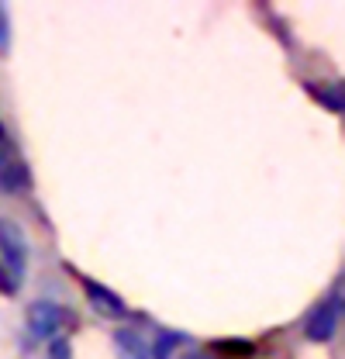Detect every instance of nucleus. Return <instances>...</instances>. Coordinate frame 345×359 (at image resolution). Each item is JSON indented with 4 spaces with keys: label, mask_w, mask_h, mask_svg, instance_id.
I'll use <instances>...</instances> for the list:
<instances>
[{
    "label": "nucleus",
    "mask_w": 345,
    "mask_h": 359,
    "mask_svg": "<svg viewBox=\"0 0 345 359\" xmlns=\"http://www.w3.org/2000/svg\"><path fill=\"white\" fill-rule=\"evenodd\" d=\"M0 266L14 276V283H25V273H28V235L14 218H0Z\"/></svg>",
    "instance_id": "obj_1"
},
{
    "label": "nucleus",
    "mask_w": 345,
    "mask_h": 359,
    "mask_svg": "<svg viewBox=\"0 0 345 359\" xmlns=\"http://www.w3.org/2000/svg\"><path fill=\"white\" fill-rule=\"evenodd\" d=\"M339 321H342V283L321 304H314L307 311V318H304V335L311 342H328L339 332Z\"/></svg>",
    "instance_id": "obj_2"
},
{
    "label": "nucleus",
    "mask_w": 345,
    "mask_h": 359,
    "mask_svg": "<svg viewBox=\"0 0 345 359\" xmlns=\"http://www.w3.org/2000/svg\"><path fill=\"white\" fill-rule=\"evenodd\" d=\"M66 321H73V311H69V308H62V304H55V301H32V304H28V311H25L28 335H35V339H48V342L62 332V325H66Z\"/></svg>",
    "instance_id": "obj_3"
},
{
    "label": "nucleus",
    "mask_w": 345,
    "mask_h": 359,
    "mask_svg": "<svg viewBox=\"0 0 345 359\" xmlns=\"http://www.w3.org/2000/svg\"><path fill=\"white\" fill-rule=\"evenodd\" d=\"M83 290H86V301H90L100 314H107V318H125V314H128V304H125L111 287H104L100 280H90V276H86Z\"/></svg>",
    "instance_id": "obj_4"
},
{
    "label": "nucleus",
    "mask_w": 345,
    "mask_h": 359,
    "mask_svg": "<svg viewBox=\"0 0 345 359\" xmlns=\"http://www.w3.org/2000/svg\"><path fill=\"white\" fill-rule=\"evenodd\" d=\"M32 187V170H28V163H21V159H7V163H0V194H25Z\"/></svg>",
    "instance_id": "obj_5"
},
{
    "label": "nucleus",
    "mask_w": 345,
    "mask_h": 359,
    "mask_svg": "<svg viewBox=\"0 0 345 359\" xmlns=\"http://www.w3.org/2000/svg\"><path fill=\"white\" fill-rule=\"evenodd\" d=\"M114 349L121 359H149V342L135 328H118L114 332Z\"/></svg>",
    "instance_id": "obj_6"
},
{
    "label": "nucleus",
    "mask_w": 345,
    "mask_h": 359,
    "mask_svg": "<svg viewBox=\"0 0 345 359\" xmlns=\"http://www.w3.org/2000/svg\"><path fill=\"white\" fill-rule=\"evenodd\" d=\"M307 93H311L321 107H328V111H335V114H342L345 111L342 83H307Z\"/></svg>",
    "instance_id": "obj_7"
},
{
    "label": "nucleus",
    "mask_w": 345,
    "mask_h": 359,
    "mask_svg": "<svg viewBox=\"0 0 345 359\" xmlns=\"http://www.w3.org/2000/svg\"><path fill=\"white\" fill-rule=\"evenodd\" d=\"M211 349L224 359H252L256 356V342H249V339H217V342H211Z\"/></svg>",
    "instance_id": "obj_8"
},
{
    "label": "nucleus",
    "mask_w": 345,
    "mask_h": 359,
    "mask_svg": "<svg viewBox=\"0 0 345 359\" xmlns=\"http://www.w3.org/2000/svg\"><path fill=\"white\" fill-rule=\"evenodd\" d=\"M183 342H187V335H183V332H170V328H163V332L156 335V342L149 346V359H172L176 346H183Z\"/></svg>",
    "instance_id": "obj_9"
},
{
    "label": "nucleus",
    "mask_w": 345,
    "mask_h": 359,
    "mask_svg": "<svg viewBox=\"0 0 345 359\" xmlns=\"http://www.w3.org/2000/svg\"><path fill=\"white\" fill-rule=\"evenodd\" d=\"M7 52H11V14L0 4V55H7Z\"/></svg>",
    "instance_id": "obj_10"
},
{
    "label": "nucleus",
    "mask_w": 345,
    "mask_h": 359,
    "mask_svg": "<svg viewBox=\"0 0 345 359\" xmlns=\"http://www.w3.org/2000/svg\"><path fill=\"white\" fill-rule=\"evenodd\" d=\"M48 359H73L69 339H52V342H48Z\"/></svg>",
    "instance_id": "obj_11"
},
{
    "label": "nucleus",
    "mask_w": 345,
    "mask_h": 359,
    "mask_svg": "<svg viewBox=\"0 0 345 359\" xmlns=\"http://www.w3.org/2000/svg\"><path fill=\"white\" fill-rule=\"evenodd\" d=\"M18 287H21V283H14V276L0 266V294H4V297H14V294H18Z\"/></svg>",
    "instance_id": "obj_12"
},
{
    "label": "nucleus",
    "mask_w": 345,
    "mask_h": 359,
    "mask_svg": "<svg viewBox=\"0 0 345 359\" xmlns=\"http://www.w3.org/2000/svg\"><path fill=\"white\" fill-rule=\"evenodd\" d=\"M183 359H215V353H208V349H190V353H183Z\"/></svg>",
    "instance_id": "obj_13"
},
{
    "label": "nucleus",
    "mask_w": 345,
    "mask_h": 359,
    "mask_svg": "<svg viewBox=\"0 0 345 359\" xmlns=\"http://www.w3.org/2000/svg\"><path fill=\"white\" fill-rule=\"evenodd\" d=\"M4 135H7V132H4V125H0V142H4Z\"/></svg>",
    "instance_id": "obj_14"
}]
</instances>
